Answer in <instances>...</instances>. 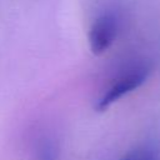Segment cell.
<instances>
[{"label":"cell","instance_id":"1","mask_svg":"<svg viewBox=\"0 0 160 160\" xmlns=\"http://www.w3.org/2000/svg\"><path fill=\"white\" fill-rule=\"evenodd\" d=\"M151 66L148 62H139L129 66L121 71L108 86V89L98 99L94 109L99 112L108 110L114 102L119 101L122 96L140 88L149 78Z\"/></svg>","mask_w":160,"mask_h":160},{"label":"cell","instance_id":"2","mask_svg":"<svg viewBox=\"0 0 160 160\" xmlns=\"http://www.w3.org/2000/svg\"><path fill=\"white\" fill-rule=\"evenodd\" d=\"M119 30V20L114 12H104L98 16L89 30V45L94 55L104 54L115 41Z\"/></svg>","mask_w":160,"mask_h":160},{"label":"cell","instance_id":"3","mask_svg":"<svg viewBox=\"0 0 160 160\" xmlns=\"http://www.w3.org/2000/svg\"><path fill=\"white\" fill-rule=\"evenodd\" d=\"M120 160H160V142L144 141L138 144Z\"/></svg>","mask_w":160,"mask_h":160},{"label":"cell","instance_id":"4","mask_svg":"<svg viewBox=\"0 0 160 160\" xmlns=\"http://www.w3.org/2000/svg\"><path fill=\"white\" fill-rule=\"evenodd\" d=\"M36 160H59V148L51 136H42L36 144Z\"/></svg>","mask_w":160,"mask_h":160}]
</instances>
